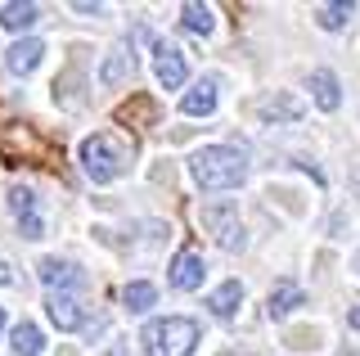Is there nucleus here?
<instances>
[{
  "label": "nucleus",
  "mask_w": 360,
  "mask_h": 356,
  "mask_svg": "<svg viewBox=\"0 0 360 356\" xmlns=\"http://www.w3.org/2000/svg\"><path fill=\"white\" fill-rule=\"evenodd\" d=\"M153 298H158V288L153 284H144V280H135L122 288V303H127V311H149L153 307Z\"/></svg>",
  "instance_id": "412c9836"
},
{
  "label": "nucleus",
  "mask_w": 360,
  "mask_h": 356,
  "mask_svg": "<svg viewBox=\"0 0 360 356\" xmlns=\"http://www.w3.org/2000/svg\"><path fill=\"white\" fill-rule=\"evenodd\" d=\"M153 72H158V82H162L167 91L185 86V50L172 46V41H158L153 46Z\"/></svg>",
  "instance_id": "39448f33"
},
{
  "label": "nucleus",
  "mask_w": 360,
  "mask_h": 356,
  "mask_svg": "<svg viewBox=\"0 0 360 356\" xmlns=\"http://www.w3.org/2000/svg\"><path fill=\"white\" fill-rule=\"evenodd\" d=\"M311 95H315V104H320L324 113H333V108L342 104V86H338V77L329 68H315L311 72Z\"/></svg>",
  "instance_id": "4468645a"
},
{
  "label": "nucleus",
  "mask_w": 360,
  "mask_h": 356,
  "mask_svg": "<svg viewBox=\"0 0 360 356\" xmlns=\"http://www.w3.org/2000/svg\"><path fill=\"white\" fill-rule=\"evenodd\" d=\"M131 117H140V122H153L158 117V108H153V99H135V104H127V108H117V122H131Z\"/></svg>",
  "instance_id": "4be33fe9"
},
{
  "label": "nucleus",
  "mask_w": 360,
  "mask_h": 356,
  "mask_svg": "<svg viewBox=\"0 0 360 356\" xmlns=\"http://www.w3.org/2000/svg\"><path fill=\"white\" fill-rule=\"evenodd\" d=\"M9 280H14V275H9V266L0 262V284H9Z\"/></svg>",
  "instance_id": "b1692460"
},
{
  "label": "nucleus",
  "mask_w": 360,
  "mask_h": 356,
  "mask_svg": "<svg viewBox=\"0 0 360 356\" xmlns=\"http://www.w3.org/2000/svg\"><path fill=\"white\" fill-rule=\"evenodd\" d=\"M239 303H243V284L239 280H225L217 293L207 298V311H212V316H221V320H230L234 311H239Z\"/></svg>",
  "instance_id": "dca6fc26"
},
{
  "label": "nucleus",
  "mask_w": 360,
  "mask_h": 356,
  "mask_svg": "<svg viewBox=\"0 0 360 356\" xmlns=\"http://www.w3.org/2000/svg\"><path fill=\"white\" fill-rule=\"evenodd\" d=\"M352 14H356V5L338 0V5H320V9H315V23H320V27H329V32H338V27H347V23H352Z\"/></svg>",
  "instance_id": "aec40b11"
},
{
  "label": "nucleus",
  "mask_w": 360,
  "mask_h": 356,
  "mask_svg": "<svg viewBox=\"0 0 360 356\" xmlns=\"http://www.w3.org/2000/svg\"><path fill=\"white\" fill-rule=\"evenodd\" d=\"M45 311H50V320L63 333H72V329L86 325V311H82V303H77L72 293H50V298H45Z\"/></svg>",
  "instance_id": "1a4fd4ad"
},
{
  "label": "nucleus",
  "mask_w": 360,
  "mask_h": 356,
  "mask_svg": "<svg viewBox=\"0 0 360 356\" xmlns=\"http://www.w3.org/2000/svg\"><path fill=\"white\" fill-rule=\"evenodd\" d=\"M144 352L149 356H189L198 343V325L189 316H167V320H153V325H144L140 333Z\"/></svg>",
  "instance_id": "7ed1b4c3"
},
{
  "label": "nucleus",
  "mask_w": 360,
  "mask_h": 356,
  "mask_svg": "<svg viewBox=\"0 0 360 356\" xmlns=\"http://www.w3.org/2000/svg\"><path fill=\"white\" fill-rule=\"evenodd\" d=\"M347 325H352V329H360V307H352V311H347Z\"/></svg>",
  "instance_id": "5701e85b"
},
{
  "label": "nucleus",
  "mask_w": 360,
  "mask_h": 356,
  "mask_svg": "<svg viewBox=\"0 0 360 356\" xmlns=\"http://www.w3.org/2000/svg\"><path fill=\"white\" fill-rule=\"evenodd\" d=\"M302 303H307V293H302L292 280H279L275 288H270V307L266 311H270V320H288Z\"/></svg>",
  "instance_id": "f8f14e48"
},
{
  "label": "nucleus",
  "mask_w": 360,
  "mask_h": 356,
  "mask_svg": "<svg viewBox=\"0 0 360 356\" xmlns=\"http://www.w3.org/2000/svg\"><path fill=\"white\" fill-rule=\"evenodd\" d=\"M302 113H307V104H302L297 95H288V91H275V95L257 99V117L262 122H297Z\"/></svg>",
  "instance_id": "423d86ee"
},
{
  "label": "nucleus",
  "mask_w": 360,
  "mask_h": 356,
  "mask_svg": "<svg viewBox=\"0 0 360 356\" xmlns=\"http://www.w3.org/2000/svg\"><path fill=\"white\" fill-rule=\"evenodd\" d=\"M131 72H135V59H131V50H127V46H117V50H108L104 68H99V86H117V82H127Z\"/></svg>",
  "instance_id": "2eb2a0df"
},
{
  "label": "nucleus",
  "mask_w": 360,
  "mask_h": 356,
  "mask_svg": "<svg viewBox=\"0 0 360 356\" xmlns=\"http://www.w3.org/2000/svg\"><path fill=\"white\" fill-rule=\"evenodd\" d=\"M127 163H131V149H127L122 140H112L108 131H99V136L82 140V172H86L95 185L117 181V176L127 172Z\"/></svg>",
  "instance_id": "f03ea898"
},
{
  "label": "nucleus",
  "mask_w": 360,
  "mask_h": 356,
  "mask_svg": "<svg viewBox=\"0 0 360 356\" xmlns=\"http://www.w3.org/2000/svg\"><path fill=\"white\" fill-rule=\"evenodd\" d=\"M212 108H217V77H202L194 91L180 99V113H189V117H207Z\"/></svg>",
  "instance_id": "ddd939ff"
},
{
  "label": "nucleus",
  "mask_w": 360,
  "mask_h": 356,
  "mask_svg": "<svg viewBox=\"0 0 360 356\" xmlns=\"http://www.w3.org/2000/svg\"><path fill=\"white\" fill-rule=\"evenodd\" d=\"M41 54H45V46L41 41H14V46L5 50V68L9 72H18V77H27V72H37L41 68Z\"/></svg>",
  "instance_id": "9b49d317"
},
{
  "label": "nucleus",
  "mask_w": 360,
  "mask_h": 356,
  "mask_svg": "<svg viewBox=\"0 0 360 356\" xmlns=\"http://www.w3.org/2000/svg\"><path fill=\"white\" fill-rule=\"evenodd\" d=\"M86 275L77 262H59V258H45L41 262V284L50 288V293H68V288H77Z\"/></svg>",
  "instance_id": "0eeeda50"
},
{
  "label": "nucleus",
  "mask_w": 360,
  "mask_h": 356,
  "mask_svg": "<svg viewBox=\"0 0 360 356\" xmlns=\"http://www.w3.org/2000/svg\"><path fill=\"white\" fill-rule=\"evenodd\" d=\"M0 329H5V311H0Z\"/></svg>",
  "instance_id": "393cba45"
},
{
  "label": "nucleus",
  "mask_w": 360,
  "mask_h": 356,
  "mask_svg": "<svg viewBox=\"0 0 360 356\" xmlns=\"http://www.w3.org/2000/svg\"><path fill=\"white\" fill-rule=\"evenodd\" d=\"M198 221L212 230V239H217L225 253L243 248V221H239V208H234V203H207L198 212Z\"/></svg>",
  "instance_id": "20e7f679"
},
{
  "label": "nucleus",
  "mask_w": 360,
  "mask_h": 356,
  "mask_svg": "<svg viewBox=\"0 0 360 356\" xmlns=\"http://www.w3.org/2000/svg\"><path fill=\"white\" fill-rule=\"evenodd\" d=\"M9 208H14V217H18V226H22V235H27V239H41V217H37V194H32V190H22V185H14V190H9Z\"/></svg>",
  "instance_id": "9d476101"
},
{
  "label": "nucleus",
  "mask_w": 360,
  "mask_h": 356,
  "mask_svg": "<svg viewBox=\"0 0 360 356\" xmlns=\"http://www.w3.org/2000/svg\"><path fill=\"white\" fill-rule=\"evenodd\" d=\"M37 18H41V9L32 5V0H27V5H22V0H14V5L0 9V23H5L9 32H27L32 23H37Z\"/></svg>",
  "instance_id": "f3484780"
},
{
  "label": "nucleus",
  "mask_w": 360,
  "mask_h": 356,
  "mask_svg": "<svg viewBox=\"0 0 360 356\" xmlns=\"http://www.w3.org/2000/svg\"><path fill=\"white\" fill-rule=\"evenodd\" d=\"M167 280H172V288H180V293L198 288L202 284V258H198L194 248H180L176 262H172V271H167Z\"/></svg>",
  "instance_id": "6e6552de"
},
{
  "label": "nucleus",
  "mask_w": 360,
  "mask_h": 356,
  "mask_svg": "<svg viewBox=\"0 0 360 356\" xmlns=\"http://www.w3.org/2000/svg\"><path fill=\"white\" fill-rule=\"evenodd\" d=\"M189 176L198 190H234L248 176V153L234 144H207L189 158Z\"/></svg>",
  "instance_id": "f257e3e1"
},
{
  "label": "nucleus",
  "mask_w": 360,
  "mask_h": 356,
  "mask_svg": "<svg viewBox=\"0 0 360 356\" xmlns=\"http://www.w3.org/2000/svg\"><path fill=\"white\" fill-rule=\"evenodd\" d=\"M9 348H14V356H37L45 348V338L32 320H22V325H14V343H9Z\"/></svg>",
  "instance_id": "6ab92c4d"
},
{
  "label": "nucleus",
  "mask_w": 360,
  "mask_h": 356,
  "mask_svg": "<svg viewBox=\"0 0 360 356\" xmlns=\"http://www.w3.org/2000/svg\"><path fill=\"white\" fill-rule=\"evenodd\" d=\"M225 356H239V352H225Z\"/></svg>",
  "instance_id": "a878e982"
},
{
  "label": "nucleus",
  "mask_w": 360,
  "mask_h": 356,
  "mask_svg": "<svg viewBox=\"0 0 360 356\" xmlns=\"http://www.w3.org/2000/svg\"><path fill=\"white\" fill-rule=\"evenodd\" d=\"M180 27L194 32V37H212V27H217V14H212L207 5H185V9H180Z\"/></svg>",
  "instance_id": "a211bd4d"
}]
</instances>
